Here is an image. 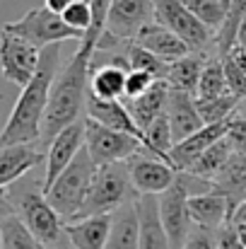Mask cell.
Instances as JSON below:
<instances>
[{"label": "cell", "instance_id": "cell-20", "mask_svg": "<svg viewBox=\"0 0 246 249\" xmlns=\"http://www.w3.org/2000/svg\"><path fill=\"white\" fill-rule=\"evenodd\" d=\"M138 218H140V245L138 249H171L169 235L160 218V196H138Z\"/></svg>", "mask_w": 246, "mask_h": 249}, {"label": "cell", "instance_id": "cell-34", "mask_svg": "<svg viewBox=\"0 0 246 249\" xmlns=\"http://www.w3.org/2000/svg\"><path fill=\"white\" fill-rule=\"evenodd\" d=\"M222 58V68H225V78H227V87L234 97L244 99L246 97V75L242 73V68L230 58V56H220Z\"/></svg>", "mask_w": 246, "mask_h": 249}, {"label": "cell", "instance_id": "cell-27", "mask_svg": "<svg viewBox=\"0 0 246 249\" xmlns=\"http://www.w3.org/2000/svg\"><path fill=\"white\" fill-rule=\"evenodd\" d=\"M227 92H230V87H227V78H225L222 58L210 56L205 68H203V75L198 80V87H196V99L203 102V99H213V97H220Z\"/></svg>", "mask_w": 246, "mask_h": 249}, {"label": "cell", "instance_id": "cell-18", "mask_svg": "<svg viewBox=\"0 0 246 249\" xmlns=\"http://www.w3.org/2000/svg\"><path fill=\"white\" fill-rule=\"evenodd\" d=\"M166 116H169V126H171V136L174 143L188 138L191 133H196L198 128H203V119L198 114V104H196V94L191 92H181V89H169V104H166Z\"/></svg>", "mask_w": 246, "mask_h": 249}, {"label": "cell", "instance_id": "cell-30", "mask_svg": "<svg viewBox=\"0 0 246 249\" xmlns=\"http://www.w3.org/2000/svg\"><path fill=\"white\" fill-rule=\"evenodd\" d=\"M196 104H198V114H200L203 124H222V121H230L237 114L239 97L227 92V94H220V97H213V99H203V102L196 99Z\"/></svg>", "mask_w": 246, "mask_h": 249}, {"label": "cell", "instance_id": "cell-6", "mask_svg": "<svg viewBox=\"0 0 246 249\" xmlns=\"http://www.w3.org/2000/svg\"><path fill=\"white\" fill-rule=\"evenodd\" d=\"M2 32L17 34V36L27 39L29 44H34L36 49H46L51 44L70 41V39H78V41L84 39V34L75 32L73 27L66 24L63 15H56L49 7H32V10H27L19 19L5 22Z\"/></svg>", "mask_w": 246, "mask_h": 249}, {"label": "cell", "instance_id": "cell-32", "mask_svg": "<svg viewBox=\"0 0 246 249\" xmlns=\"http://www.w3.org/2000/svg\"><path fill=\"white\" fill-rule=\"evenodd\" d=\"M186 5L215 34L225 27V19H227V5H225V0H186Z\"/></svg>", "mask_w": 246, "mask_h": 249}, {"label": "cell", "instance_id": "cell-37", "mask_svg": "<svg viewBox=\"0 0 246 249\" xmlns=\"http://www.w3.org/2000/svg\"><path fill=\"white\" fill-rule=\"evenodd\" d=\"M215 232L217 230H205V228H196L193 225L183 249H217V235Z\"/></svg>", "mask_w": 246, "mask_h": 249}, {"label": "cell", "instance_id": "cell-14", "mask_svg": "<svg viewBox=\"0 0 246 249\" xmlns=\"http://www.w3.org/2000/svg\"><path fill=\"white\" fill-rule=\"evenodd\" d=\"M227 124H230V121H222V124H205L203 128H198V131L191 133L188 138L174 143V148L169 150V165L174 167L176 172H188V169L193 167V162H196L210 145H215L217 141L225 138Z\"/></svg>", "mask_w": 246, "mask_h": 249}, {"label": "cell", "instance_id": "cell-38", "mask_svg": "<svg viewBox=\"0 0 246 249\" xmlns=\"http://www.w3.org/2000/svg\"><path fill=\"white\" fill-rule=\"evenodd\" d=\"M215 235H217V249H244V245L239 242V235H237V225L234 223L222 225Z\"/></svg>", "mask_w": 246, "mask_h": 249}, {"label": "cell", "instance_id": "cell-12", "mask_svg": "<svg viewBox=\"0 0 246 249\" xmlns=\"http://www.w3.org/2000/svg\"><path fill=\"white\" fill-rule=\"evenodd\" d=\"M152 19H155L152 0H111L104 32H109L121 41H133L135 34Z\"/></svg>", "mask_w": 246, "mask_h": 249}, {"label": "cell", "instance_id": "cell-43", "mask_svg": "<svg viewBox=\"0 0 246 249\" xmlns=\"http://www.w3.org/2000/svg\"><path fill=\"white\" fill-rule=\"evenodd\" d=\"M232 223H246V201L244 203H239V208H237V213H234Z\"/></svg>", "mask_w": 246, "mask_h": 249}, {"label": "cell", "instance_id": "cell-45", "mask_svg": "<svg viewBox=\"0 0 246 249\" xmlns=\"http://www.w3.org/2000/svg\"><path fill=\"white\" fill-rule=\"evenodd\" d=\"M237 114H239V116H244V119H246V97H244V99H239V107H237Z\"/></svg>", "mask_w": 246, "mask_h": 249}, {"label": "cell", "instance_id": "cell-35", "mask_svg": "<svg viewBox=\"0 0 246 249\" xmlns=\"http://www.w3.org/2000/svg\"><path fill=\"white\" fill-rule=\"evenodd\" d=\"M225 138H227V143L232 145V150H234V153L246 155V119L244 116L234 114V116L230 119Z\"/></svg>", "mask_w": 246, "mask_h": 249}, {"label": "cell", "instance_id": "cell-4", "mask_svg": "<svg viewBox=\"0 0 246 249\" xmlns=\"http://www.w3.org/2000/svg\"><path fill=\"white\" fill-rule=\"evenodd\" d=\"M138 198V191L131 179L128 162H114V165L97 167L94 181L89 186L87 201L78 213L75 220L89 218V215H111L123 203H131Z\"/></svg>", "mask_w": 246, "mask_h": 249}, {"label": "cell", "instance_id": "cell-39", "mask_svg": "<svg viewBox=\"0 0 246 249\" xmlns=\"http://www.w3.org/2000/svg\"><path fill=\"white\" fill-rule=\"evenodd\" d=\"M10 215H15V206L10 203L7 189H0V223H2V220H7Z\"/></svg>", "mask_w": 246, "mask_h": 249}, {"label": "cell", "instance_id": "cell-3", "mask_svg": "<svg viewBox=\"0 0 246 249\" xmlns=\"http://www.w3.org/2000/svg\"><path fill=\"white\" fill-rule=\"evenodd\" d=\"M10 203L15 206V215L22 218V223L32 230V235L46 249H73L66 220L56 213V208L49 203L44 194V179H19L7 189Z\"/></svg>", "mask_w": 246, "mask_h": 249}, {"label": "cell", "instance_id": "cell-10", "mask_svg": "<svg viewBox=\"0 0 246 249\" xmlns=\"http://www.w3.org/2000/svg\"><path fill=\"white\" fill-rule=\"evenodd\" d=\"M128 169L138 196H160L176 181V169L162 158L150 155L145 148L128 160Z\"/></svg>", "mask_w": 246, "mask_h": 249}, {"label": "cell", "instance_id": "cell-16", "mask_svg": "<svg viewBox=\"0 0 246 249\" xmlns=\"http://www.w3.org/2000/svg\"><path fill=\"white\" fill-rule=\"evenodd\" d=\"M46 162V153L34 143H17L0 148V189H10L15 181L27 177L34 167Z\"/></svg>", "mask_w": 246, "mask_h": 249}, {"label": "cell", "instance_id": "cell-31", "mask_svg": "<svg viewBox=\"0 0 246 249\" xmlns=\"http://www.w3.org/2000/svg\"><path fill=\"white\" fill-rule=\"evenodd\" d=\"M246 17V0H230V10H227V19H225V27L217 32L215 36V46H217V56H225L230 53V49L237 44V32H239V24Z\"/></svg>", "mask_w": 246, "mask_h": 249}, {"label": "cell", "instance_id": "cell-5", "mask_svg": "<svg viewBox=\"0 0 246 249\" xmlns=\"http://www.w3.org/2000/svg\"><path fill=\"white\" fill-rule=\"evenodd\" d=\"M94 174H97V165L92 162L87 148H82L78 153V158L61 172V177L46 191L49 203L56 208V213L66 223L75 220L78 213L82 211V206L87 201V194H89V186L94 181Z\"/></svg>", "mask_w": 246, "mask_h": 249}, {"label": "cell", "instance_id": "cell-41", "mask_svg": "<svg viewBox=\"0 0 246 249\" xmlns=\"http://www.w3.org/2000/svg\"><path fill=\"white\" fill-rule=\"evenodd\" d=\"M73 2H75V0H44V7H49V10L56 12V15H63Z\"/></svg>", "mask_w": 246, "mask_h": 249}, {"label": "cell", "instance_id": "cell-26", "mask_svg": "<svg viewBox=\"0 0 246 249\" xmlns=\"http://www.w3.org/2000/svg\"><path fill=\"white\" fill-rule=\"evenodd\" d=\"M232 145L227 143V138H222V141H217L215 145H210L196 162H193V167L188 169L191 174H198V177H205V179H215L225 167H227V162H230V158H232Z\"/></svg>", "mask_w": 246, "mask_h": 249}, {"label": "cell", "instance_id": "cell-9", "mask_svg": "<svg viewBox=\"0 0 246 249\" xmlns=\"http://www.w3.org/2000/svg\"><path fill=\"white\" fill-rule=\"evenodd\" d=\"M39 58H41V49H36L34 44H29L17 34L0 32V75L7 83L24 87L34 78L39 68Z\"/></svg>", "mask_w": 246, "mask_h": 249}, {"label": "cell", "instance_id": "cell-11", "mask_svg": "<svg viewBox=\"0 0 246 249\" xmlns=\"http://www.w3.org/2000/svg\"><path fill=\"white\" fill-rule=\"evenodd\" d=\"M160 218L169 235L171 249H183L193 230V220L188 213V194L179 181H174L171 189L160 194Z\"/></svg>", "mask_w": 246, "mask_h": 249}, {"label": "cell", "instance_id": "cell-15", "mask_svg": "<svg viewBox=\"0 0 246 249\" xmlns=\"http://www.w3.org/2000/svg\"><path fill=\"white\" fill-rule=\"evenodd\" d=\"M188 213L196 228L220 230L222 225L232 223L237 203L220 191H208L200 196H188Z\"/></svg>", "mask_w": 246, "mask_h": 249}, {"label": "cell", "instance_id": "cell-44", "mask_svg": "<svg viewBox=\"0 0 246 249\" xmlns=\"http://www.w3.org/2000/svg\"><path fill=\"white\" fill-rule=\"evenodd\" d=\"M237 225V235H239V242L244 245V249H246V223H234Z\"/></svg>", "mask_w": 246, "mask_h": 249}, {"label": "cell", "instance_id": "cell-28", "mask_svg": "<svg viewBox=\"0 0 246 249\" xmlns=\"http://www.w3.org/2000/svg\"><path fill=\"white\" fill-rule=\"evenodd\" d=\"M123 51H126V58L131 63V71H143V73L152 75L155 80H166V73H169V63L166 61L157 58L155 53H150L148 49H143L135 41H126Z\"/></svg>", "mask_w": 246, "mask_h": 249}, {"label": "cell", "instance_id": "cell-24", "mask_svg": "<svg viewBox=\"0 0 246 249\" xmlns=\"http://www.w3.org/2000/svg\"><path fill=\"white\" fill-rule=\"evenodd\" d=\"M208 53H186L183 58L169 63V73H166V83L171 89H181V92H191L196 94V87H198V80L203 75V68L208 63Z\"/></svg>", "mask_w": 246, "mask_h": 249}, {"label": "cell", "instance_id": "cell-2", "mask_svg": "<svg viewBox=\"0 0 246 249\" xmlns=\"http://www.w3.org/2000/svg\"><path fill=\"white\" fill-rule=\"evenodd\" d=\"M87 97H89V56L78 49L68 61V66L58 71L51 87L41 126L44 145H49L63 128L73 126L75 121H82V114H87Z\"/></svg>", "mask_w": 246, "mask_h": 249}, {"label": "cell", "instance_id": "cell-29", "mask_svg": "<svg viewBox=\"0 0 246 249\" xmlns=\"http://www.w3.org/2000/svg\"><path fill=\"white\" fill-rule=\"evenodd\" d=\"M0 240L2 249H46L22 223L19 215H10L7 220L0 223Z\"/></svg>", "mask_w": 246, "mask_h": 249}, {"label": "cell", "instance_id": "cell-22", "mask_svg": "<svg viewBox=\"0 0 246 249\" xmlns=\"http://www.w3.org/2000/svg\"><path fill=\"white\" fill-rule=\"evenodd\" d=\"M138 245H140V218L135 201H131L111 213V230L104 249H138Z\"/></svg>", "mask_w": 246, "mask_h": 249}, {"label": "cell", "instance_id": "cell-13", "mask_svg": "<svg viewBox=\"0 0 246 249\" xmlns=\"http://www.w3.org/2000/svg\"><path fill=\"white\" fill-rule=\"evenodd\" d=\"M84 148V119L75 121L73 126L63 128L46 150V169H44V194L51 189V184L61 177V172L70 165L78 153Z\"/></svg>", "mask_w": 246, "mask_h": 249}, {"label": "cell", "instance_id": "cell-25", "mask_svg": "<svg viewBox=\"0 0 246 249\" xmlns=\"http://www.w3.org/2000/svg\"><path fill=\"white\" fill-rule=\"evenodd\" d=\"M126 71L104 66L89 73V94L97 99H121L126 94Z\"/></svg>", "mask_w": 246, "mask_h": 249}, {"label": "cell", "instance_id": "cell-23", "mask_svg": "<svg viewBox=\"0 0 246 249\" xmlns=\"http://www.w3.org/2000/svg\"><path fill=\"white\" fill-rule=\"evenodd\" d=\"M111 230V215H89L66 223L73 249H104Z\"/></svg>", "mask_w": 246, "mask_h": 249}, {"label": "cell", "instance_id": "cell-36", "mask_svg": "<svg viewBox=\"0 0 246 249\" xmlns=\"http://www.w3.org/2000/svg\"><path fill=\"white\" fill-rule=\"evenodd\" d=\"M155 85V78L152 75H148V73H143V71H131L128 75H126V99H135V97H140V94H145L150 87Z\"/></svg>", "mask_w": 246, "mask_h": 249}, {"label": "cell", "instance_id": "cell-21", "mask_svg": "<svg viewBox=\"0 0 246 249\" xmlns=\"http://www.w3.org/2000/svg\"><path fill=\"white\" fill-rule=\"evenodd\" d=\"M169 89H171V87H169L166 80H155V85H152L145 94H140V97H135V99H123L126 107H128V111L133 114V119H135V124L140 126L143 133L152 126L155 119H160L162 114H166Z\"/></svg>", "mask_w": 246, "mask_h": 249}, {"label": "cell", "instance_id": "cell-7", "mask_svg": "<svg viewBox=\"0 0 246 249\" xmlns=\"http://www.w3.org/2000/svg\"><path fill=\"white\" fill-rule=\"evenodd\" d=\"M155 2V22L171 29L191 51L208 53V46L215 44V32L208 29L186 5V0H152Z\"/></svg>", "mask_w": 246, "mask_h": 249}, {"label": "cell", "instance_id": "cell-47", "mask_svg": "<svg viewBox=\"0 0 246 249\" xmlns=\"http://www.w3.org/2000/svg\"><path fill=\"white\" fill-rule=\"evenodd\" d=\"M0 249H2V240H0Z\"/></svg>", "mask_w": 246, "mask_h": 249}, {"label": "cell", "instance_id": "cell-19", "mask_svg": "<svg viewBox=\"0 0 246 249\" xmlns=\"http://www.w3.org/2000/svg\"><path fill=\"white\" fill-rule=\"evenodd\" d=\"M135 44H140L143 49H148L150 53H155L157 58H162L166 63H174V61H179V58H183L186 53H191V49L171 32V29H166L162 27L160 22H148L138 34H135V39H133Z\"/></svg>", "mask_w": 246, "mask_h": 249}, {"label": "cell", "instance_id": "cell-33", "mask_svg": "<svg viewBox=\"0 0 246 249\" xmlns=\"http://www.w3.org/2000/svg\"><path fill=\"white\" fill-rule=\"evenodd\" d=\"M63 19H66V24H68V27H73L75 32L87 34V32H89V27H92V7H89V2H80V0H75V2L63 12Z\"/></svg>", "mask_w": 246, "mask_h": 249}, {"label": "cell", "instance_id": "cell-1", "mask_svg": "<svg viewBox=\"0 0 246 249\" xmlns=\"http://www.w3.org/2000/svg\"><path fill=\"white\" fill-rule=\"evenodd\" d=\"M58 71H61V46L51 44L41 49L39 68L34 78L22 87L0 131V148L17 145V143H41V126H44L51 87H53Z\"/></svg>", "mask_w": 246, "mask_h": 249}, {"label": "cell", "instance_id": "cell-17", "mask_svg": "<svg viewBox=\"0 0 246 249\" xmlns=\"http://www.w3.org/2000/svg\"><path fill=\"white\" fill-rule=\"evenodd\" d=\"M87 116L128 136H135L138 141H143L145 145V133L140 131V126L135 124L133 114L128 111L123 99H97V97H87Z\"/></svg>", "mask_w": 246, "mask_h": 249}, {"label": "cell", "instance_id": "cell-8", "mask_svg": "<svg viewBox=\"0 0 246 249\" xmlns=\"http://www.w3.org/2000/svg\"><path fill=\"white\" fill-rule=\"evenodd\" d=\"M84 148L94 165L104 167L114 165V162H128L145 145L135 136L114 131V128L84 116Z\"/></svg>", "mask_w": 246, "mask_h": 249}, {"label": "cell", "instance_id": "cell-42", "mask_svg": "<svg viewBox=\"0 0 246 249\" xmlns=\"http://www.w3.org/2000/svg\"><path fill=\"white\" fill-rule=\"evenodd\" d=\"M237 46H242L246 51V17L242 19V24H239V32H237Z\"/></svg>", "mask_w": 246, "mask_h": 249}, {"label": "cell", "instance_id": "cell-40", "mask_svg": "<svg viewBox=\"0 0 246 249\" xmlns=\"http://www.w3.org/2000/svg\"><path fill=\"white\" fill-rule=\"evenodd\" d=\"M225 56H230V58H232V61H234V63L242 68V73L246 75V51L242 49V46H237V44H234V46L230 49V53H225Z\"/></svg>", "mask_w": 246, "mask_h": 249}, {"label": "cell", "instance_id": "cell-46", "mask_svg": "<svg viewBox=\"0 0 246 249\" xmlns=\"http://www.w3.org/2000/svg\"><path fill=\"white\" fill-rule=\"evenodd\" d=\"M80 2H92V0H80Z\"/></svg>", "mask_w": 246, "mask_h": 249}]
</instances>
